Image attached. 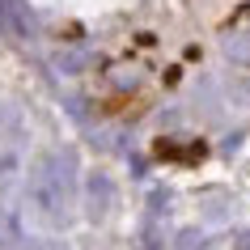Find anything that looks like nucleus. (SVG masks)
I'll return each mask as SVG.
<instances>
[{
  "instance_id": "2",
  "label": "nucleus",
  "mask_w": 250,
  "mask_h": 250,
  "mask_svg": "<svg viewBox=\"0 0 250 250\" xmlns=\"http://www.w3.org/2000/svg\"><path fill=\"white\" fill-rule=\"evenodd\" d=\"M85 208H89V216L98 221V216H106V208H110V178L106 174H89L85 178Z\"/></svg>"
},
{
  "instance_id": "6",
  "label": "nucleus",
  "mask_w": 250,
  "mask_h": 250,
  "mask_svg": "<svg viewBox=\"0 0 250 250\" xmlns=\"http://www.w3.org/2000/svg\"><path fill=\"white\" fill-rule=\"evenodd\" d=\"M242 250H250V229H246V233H242Z\"/></svg>"
},
{
  "instance_id": "3",
  "label": "nucleus",
  "mask_w": 250,
  "mask_h": 250,
  "mask_svg": "<svg viewBox=\"0 0 250 250\" xmlns=\"http://www.w3.org/2000/svg\"><path fill=\"white\" fill-rule=\"evenodd\" d=\"M225 51L233 55L237 64H250V34H233V39H225Z\"/></svg>"
},
{
  "instance_id": "5",
  "label": "nucleus",
  "mask_w": 250,
  "mask_h": 250,
  "mask_svg": "<svg viewBox=\"0 0 250 250\" xmlns=\"http://www.w3.org/2000/svg\"><path fill=\"white\" fill-rule=\"evenodd\" d=\"M178 242H183V250H204V246H195V242H199L195 233H183V237H178Z\"/></svg>"
},
{
  "instance_id": "1",
  "label": "nucleus",
  "mask_w": 250,
  "mask_h": 250,
  "mask_svg": "<svg viewBox=\"0 0 250 250\" xmlns=\"http://www.w3.org/2000/svg\"><path fill=\"white\" fill-rule=\"evenodd\" d=\"M77 166H72V153H47L39 157L34 174H30V199L42 216L51 221H64L68 204H72V187H77Z\"/></svg>"
},
{
  "instance_id": "4",
  "label": "nucleus",
  "mask_w": 250,
  "mask_h": 250,
  "mask_svg": "<svg viewBox=\"0 0 250 250\" xmlns=\"http://www.w3.org/2000/svg\"><path fill=\"white\" fill-rule=\"evenodd\" d=\"M17 237H21V229H17L13 216H0V246H13Z\"/></svg>"
}]
</instances>
